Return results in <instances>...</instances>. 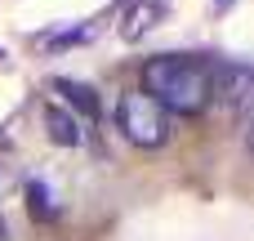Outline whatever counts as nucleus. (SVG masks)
Masks as SVG:
<instances>
[{
	"label": "nucleus",
	"instance_id": "nucleus-1",
	"mask_svg": "<svg viewBox=\"0 0 254 241\" xmlns=\"http://www.w3.org/2000/svg\"><path fill=\"white\" fill-rule=\"evenodd\" d=\"M143 94H152L174 116H201L214 103L210 63H196L188 54H156L143 63Z\"/></svg>",
	"mask_w": 254,
	"mask_h": 241
},
{
	"label": "nucleus",
	"instance_id": "nucleus-2",
	"mask_svg": "<svg viewBox=\"0 0 254 241\" xmlns=\"http://www.w3.org/2000/svg\"><path fill=\"white\" fill-rule=\"evenodd\" d=\"M116 130L134 143V148H161L170 139V112L143 94V89H125L116 98Z\"/></svg>",
	"mask_w": 254,
	"mask_h": 241
},
{
	"label": "nucleus",
	"instance_id": "nucleus-3",
	"mask_svg": "<svg viewBox=\"0 0 254 241\" xmlns=\"http://www.w3.org/2000/svg\"><path fill=\"white\" fill-rule=\"evenodd\" d=\"M210 85L214 98L228 103L232 112L254 103V63H210Z\"/></svg>",
	"mask_w": 254,
	"mask_h": 241
},
{
	"label": "nucleus",
	"instance_id": "nucleus-4",
	"mask_svg": "<svg viewBox=\"0 0 254 241\" xmlns=\"http://www.w3.org/2000/svg\"><path fill=\"white\" fill-rule=\"evenodd\" d=\"M40 116H45V134H49L58 148H80V143H85V121H80L71 107H63L58 98H54V103H45V112H40Z\"/></svg>",
	"mask_w": 254,
	"mask_h": 241
},
{
	"label": "nucleus",
	"instance_id": "nucleus-5",
	"mask_svg": "<svg viewBox=\"0 0 254 241\" xmlns=\"http://www.w3.org/2000/svg\"><path fill=\"white\" fill-rule=\"evenodd\" d=\"M161 18H165V4H161V0H134V4L125 9V18H121V36H125V40H143V36L156 31Z\"/></svg>",
	"mask_w": 254,
	"mask_h": 241
},
{
	"label": "nucleus",
	"instance_id": "nucleus-6",
	"mask_svg": "<svg viewBox=\"0 0 254 241\" xmlns=\"http://www.w3.org/2000/svg\"><path fill=\"white\" fill-rule=\"evenodd\" d=\"M54 94H58V103H63V107H71L80 121H98V94H94L89 85L58 76V80H54Z\"/></svg>",
	"mask_w": 254,
	"mask_h": 241
},
{
	"label": "nucleus",
	"instance_id": "nucleus-7",
	"mask_svg": "<svg viewBox=\"0 0 254 241\" xmlns=\"http://www.w3.org/2000/svg\"><path fill=\"white\" fill-rule=\"evenodd\" d=\"M27 197H31V215H36V219H49V215H54V210H49V192H45L40 183H31Z\"/></svg>",
	"mask_w": 254,
	"mask_h": 241
},
{
	"label": "nucleus",
	"instance_id": "nucleus-8",
	"mask_svg": "<svg viewBox=\"0 0 254 241\" xmlns=\"http://www.w3.org/2000/svg\"><path fill=\"white\" fill-rule=\"evenodd\" d=\"M246 148H250V157H254V121H250V130H246Z\"/></svg>",
	"mask_w": 254,
	"mask_h": 241
},
{
	"label": "nucleus",
	"instance_id": "nucleus-9",
	"mask_svg": "<svg viewBox=\"0 0 254 241\" xmlns=\"http://www.w3.org/2000/svg\"><path fill=\"white\" fill-rule=\"evenodd\" d=\"M0 237H4V233H0Z\"/></svg>",
	"mask_w": 254,
	"mask_h": 241
}]
</instances>
